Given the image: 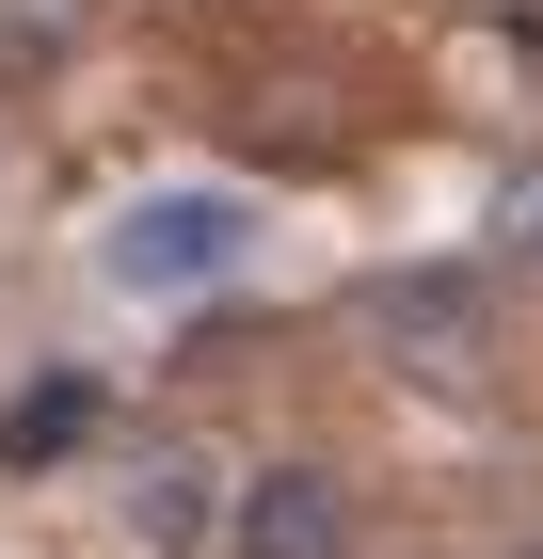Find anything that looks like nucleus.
Here are the masks:
<instances>
[{
	"instance_id": "obj_1",
	"label": "nucleus",
	"mask_w": 543,
	"mask_h": 559,
	"mask_svg": "<svg viewBox=\"0 0 543 559\" xmlns=\"http://www.w3.org/2000/svg\"><path fill=\"white\" fill-rule=\"evenodd\" d=\"M240 257H256V209H240V192H128L113 240H96V272H113L128 304H192V288H224Z\"/></svg>"
},
{
	"instance_id": "obj_2",
	"label": "nucleus",
	"mask_w": 543,
	"mask_h": 559,
	"mask_svg": "<svg viewBox=\"0 0 543 559\" xmlns=\"http://www.w3.org/2000/svg\"><path fill=\"white\" fill-rule=\"evenodd\" d=\"M352 320H368V352L400 384H480V352H496V288L480 272H383Z\"/></svg>"
},
{
	"instance_id": "obj_3",
	"label": "nucleus",
	"mask_w": 543,
	"mask_h": 559,
	"mask_svg": "<svg viewBox=\"0 0 543 559\" xmlns=\"http://www.w3.org/2000/svg\"><path fill=\"white\" fill-rule=\"evenodd\" d=\"M224 559H352V479L335 464H256L240 512H224Z\"/></svg>"
},
{
	"instance_id": "obj_4",
	"label": "nucleus",
	"mask_w": 543,
	"mask_h": 559,
	"mask_svg": "<svg viewBox=\"0 0 543 559\" xmlns=\"http://www.w3.org/2000/svg\"><path fill=\"white\" fill-rule=\"evenodd\" d=\"M224 512H240V479H224L209 448H161V464L128 479V527H144V544H209Z\"/></svg>"
},
{
	"instance_id": "obj_5",
	"label": "nucleus",
	"mask_w": 543,
	"mask_h": 559,
	"mask_svg": "<svg viewBox=\"0 0 543 559\" xmlns=\"http://www.w3.org/2000/svg\"><path fill=\"white\" fill-rule=\"evenodd\" d=\"M81 431H96V384H81V368H64V384H16V400H0V464H64Z\"/></svg>"
},
{
	"instance_id": "obj_6",
	"label": "nucleus",
	"mask_w": 543,
	"mask_h": 559,
	"mask_svg": "<svg viewBox=\"0 0 543 559\" xmlns=\"http://www.w3.org/2000/svg\"><path fill=\"white\" fill-rule=\"evenodd\" d=\"M496 257H511V272H543V160H511V176H496Z\"/></svg>"
}]
</instances>
